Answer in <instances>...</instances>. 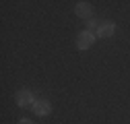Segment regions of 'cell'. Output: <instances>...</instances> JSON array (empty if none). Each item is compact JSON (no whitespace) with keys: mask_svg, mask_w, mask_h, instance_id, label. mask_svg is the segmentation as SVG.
<instances>
[{"mask_svg":"<svg viewBox=\"0 0 130 124\" xmlns=\"http://www.w3.org/2000/svg\"><path fill=\"white\" fill-rule=\"evenodd\" d=\"M19 124H33V122H31V120H21Z\"/></svg>","mask_w":130,"mask_h":124,"instance_id":"52a82bcc","label":"cell"},{"mask_svg":"<svg viewBox=\"0 0 130 124\" xmlns=\"http://www.w3.org/2000/svg\"><path fill=\"white\" fill-rule=\"evenodd\" d=\"M33 112L37 116H47V114L52 112V105L47 103V101H35L33 103Z\"/></svg>","mask_w":130,"mask_h":124,"instance_id":"3957f363","label":"cell"},{"mask_svg":"<svg viewBox=\"0 0 130 124\" xmlns=\"http://www.w3.org/2000/svg\"><path fill=\"white\" fill-rule=\"evenodd\" d=\"M74 12L78 14V17H83V19H89V17H91V6H89V2H78V4L74 6Z\"/></svg>","mask_w":130,"mask_h":124,"instance_id":"5b68a950","label":"cell"},{"mask_svg":"<svg viewBox=\"0 0 130 124\" xmlns=\"http://www.w3.org/2000/svg\"><path fill=\"white\" fill-rule=\"evenodd\" d=\"M93 41H95V35L91 31H83V33H78V37H76V48L78 50H87V48H91Z\"/></svg>","mask_w":130,"mask_h":124,"instance_id":"6da1fadb","label":"cell"},{"mask_svg":"<svg viewBox=\"0 0 130 124\" xmlns=\"http://www.w3.org/2000/svg\"><path fill=\"white\" fill-rule=\"evenodd\" d=\"M17 103L21 107H27V105H33L35 101H33V95H31L29 91H19L17 93Z\"/></svg>","mask_w":130,"mask_h":124,"instance_id":"7a4b0ae2","label":"cell"},{"mask_svg":"<svg viewBox=\"0 0 130 124\" xmlns=\"http://www.w3.org/2000/svg\"><path fill=\"white\" fill-rule=\"evenodd\" d=\"M99 27V23H95V21H87V31H91L93 33V29H97Z\"/></svg>","mask_w":130,"mask_h":124,"instance_id":"8992f818","label":"cell"},{"mask_svg":"<svg viewBox=\"0 0 130 124\" xmlns=\"http://www.w3.org/2000/svg\"><path fill=\"white\" fill-rule=\"evenodd\" d=\"M97 35L99 37H111L113 35V23H99V27H97Z\"/></svg>","mask_w":130,"mask_h":124,"instance_id":"277c9868","label":"cell"}]
</instances>
